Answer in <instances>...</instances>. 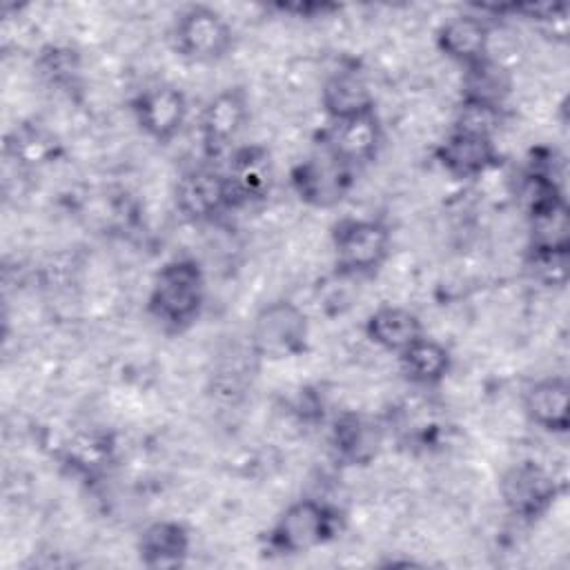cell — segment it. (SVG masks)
<instances>
[{
    "mask_svg": "<svg viewBox=\"0 0 570 570\" xmlns=\"http://www.w3.org/2000/svg\"><path fill=\"white\" fill-rule=\"evenodd\" d=\"M338 528L341 514L334 505L318 499H298L274 521L267 546L278 554H303L332 541Z\"/></svg>",
    "mask_w": 570,
    "mask_h": 570,
    "instance_id": "obj_2",
    "label": "cell"
},
{
    "mask_svg": "<svg viewBox=\"0 0 570 570\" xmlns=\"http://www.w3.org/2000/svg\"><path fill=\"white\" fill-rule=\"evenodd\" d=\"M174 47L191 62H216L234 47L232 24L212 7L185 9L174 24Z\"/></svg>",
    "mask_w": 570,
    "mask_h": 570,
    "instance_id": "obj_5",
    "label": "cell"
},
{
    "mask_svg": "<svg viewBox=\"0 0 570 570\" xmlns=\"http://www.w3.org/2000/svg\"><path fill=\"white\" fill-rule=\"evenodd\" d=\"M249 118L247 96L240 87H229L218 91L203 109L200 116V138L207 154L218 156L227 149L238 134L245 129Z\"/></svg>",
    "mask_w": 570,
    "mask_h": 570,
    "instance_id": "obj_12",
    "label": "cell"
},
{
    "mask_svg": "<svg viewBox=\"0 0 570 570\" xmlns=\"http://www.w3.org/2000/svg\"><path fill=\"white\" fill-rule=\"evenodd\" d=\"M189 546V530L180 521L160 519L140 532L138 557L147 568H176L185 563Z\"/></svg>",
    "mask_w": 570,
    "mask_h": 570,
    "instance_id": "obj_17",
    "label": "cell"
},
{
    "mask_svg": "<svg viewBox=\"0 0 570 570\" xmlns=\"http://www.w3.org/2000/svg\"><path fill=\"white\" fill-rule=\"evenodd\" d=\"M354 169L338 160L327 147L307 156L292 169V187L309 207L327 209L338 205L352 187Z\"/></svg>",
    "mask_w": 570,
    "mask_h": 570,
    "instance_id": "obj_6",
    "label": "cell"
},
{
    "mask_svg": "<svg viewBox=\"0 0 570 570\" xmlns=\"http://www.w3.org/2000/svg\"><path fill=\"white\" fill-rule=\"evenodd\" d=\"M399 365L410 383L432 387L450 374L452 354L441 341L423 334L399 354Z\"/></svg>",
    "mask_w": 570,
    "mask_h": 570,
    "instance_id": "obj_19",
    "label": "cell"
},
{
    "mask_svg": "<svg viewBox=\"0 0 570 570\" xmlns=\"http://www.w3.org/2000/svg\"><path fill=\"white\" fill-rule=\"evenodd\" d=\"M307 316L292 301H272L263 305L249 330L252 350L269 361L298 356L307 345Z\"/></svg>",
    "mask_w": 570,
    "mask_h": 570,
    "instance_id": "obj_4",
    "label": "cell"
},
{
    "mask_svg": "<svg viewBox=\"0 0 570 570\" xmlns=\"http://www.w3.org/2000/svg\"><path fill=\"white\" fill-rule=\"evenodd\" d=\"M525 416L546 432L563 434L570 428V387L566 376L534 381L523 394Z\"/></svg>",
    "mask_w": 570,
    "mask_h": 570,
    "instance_id": "obj_15",
    "label": "cell"
},
{
    "mask_svg": "<svg viewBox=\"0 0 570 570\" xmlns=\"http://www.w3.org/2000/svg\"><path fill=\"white\" fill-rule=\"evenodd\" d=\"M321 105L332 122L376 109L370 82L356 67H343L330 73L321 89Z\"/></svg>",
    "mask_w": 570,
    "mask_h": 570,
    "instance_id": "obj_16",
    "label": "cell"
},
{
    "mask_svg": "<svg viewBox=\"0 0 570 570\" xmlns=\"http://www.w3.org/2000/svg\"><path fill=\"white\" fill-rule=\"evenodd\" d=\"M225 174L232 207L265 200L274 185V163L265 147L247 145L232 154Z\"/></svg>",
    "mask_w": 570,
    "mask_h": 570,
    "instance_id": "obj_10",
    "label": "cell"
},
{
    "mask_svg": "<svg viewBox=\"0 0 570 570\" xmlns=\"http://www.w3.org/2000/svg\"><path fill=\"white\" fill-rule=\"evenodd\" d=\"M436 160L452 178L470 180L497 167L499 151L492 136L452 127L445 140L436 147Z\"/></svg>",
    "mask_w": 570,
    "mask_h": 570,
    "instance_id": "obj_11",
    "label": "cell"
},
{
    "mask_svg": "<svg viewBox=\"0 0 570 570\" xmlns=\"http://www.w3.org/2000/svg\"><path fill=\"white\" fill-rule=\"evenodd\" d=\"M365 334L376 347L401 354L407 345L423 336V323L407 307L381 305L367 316Z\"/></svg>",
    "mask_w": 570,
    "mask_h": 570,
    "instance_id": "obj_18",
    "label": "cell"
},
{
    "mask_svg": "<svg viewBox=\"0 0 570 570\" xmlns=\"http://www.w3.org/2000/svg\"><path fill=\"white\" fill-rule=\"evenodd\" d=\"M465 71L468 73L463 85V100L501 109L512 87L508 71L490 58L476 62L474 67H468Z\"/></svg>",
    "mask_w": 570,
    "mask_h": 570,
    "instance_id": "obj_22",
    "label": "cell"
},
{
    "mask_svg": "<svg viewBox=\"0 0 570 570\" xmlns=\"http://www.w3.org/2000/svg\"><path fill=\"white\" fill-rule=\"evenodd\" d=\"M530 216V252L532 254H568L570 252V209L566 198L539 207Z\"/></svg>",
    "mask_w": 570,
    "mask_h": 570,
    "instance_id": "obj_20",
    "label": "cell"
},
{
    "mask_svg": "<svg viewBox=\"0 0 570 570\" xmlns=\"http://www.w3.org/2000/svg\"><path fill=\"white\" fill-rule=\"evenodd\" d=\"M178 212L194 220L207 223L232 209L225 174L214 167H194L185 171L174 189Z\"/></svg>",
    "mask_w": 570,
    "mask_h": 570,
    "instance_id": "obj_8",
    "label": "cell"
},
{
    "mask_svg": "<svg viewBox=\"0 0 570 570\" xmlns=\"http://www.w3.org/2000/svg\"><path fill=\"white\" fill-rule=\"evenodd\" d=\"M332 441H334L336 452L345 461H350L354 465H363L376 456V452L383 443V432L374 421H370L365 416L345 414L336 421Z\"/></svg>",
    "mask_w": 570,
    "mask_h": 570,
    "instance_id": "obj_21",
    "label": "cell"
},
{
    "mask_svg": "<svg viewBox=\"0 0 570 570\" xmlns=\"http://www.w3.org/2000/svg\"><path fill=\"white\" fill-rule=\"evenodd\" d=\"M557 492L554 476L534 461L510 465L499 481V494L505 510L521 521L543 517L554 503Z\"/></svg>",
    "mask_w": 570,
    "mask_h": 570,
    "instance_id": "obj_7",
    "label": "cell"
},
{
    "mask_svg": "<svg viewBox=\"0 0 570 570\" xmlns=\"http://www.w3.org/2000/svg\"><path fill=\"white\" fill-rule=\"evenodd\" d=\"M131 111L149 138L169 142L187 120V98L174 85H154L134 98Z\"/></svg>",
    "mask_w": 570,
    "mask_h": 570,
    "instance_id": "obj_9",
    "label": "cell"
},
{
    "mask_svg": "<svg viewBox=\"0 0 570 570\" xmlns=\"http://www.w3.org/2000/svg\"><path fill=\"white\" fill-rule=\"evenodd\" d=\"M205 305V276L194 258H174L165 263L147 296L149 314L167 330L189 327Z\"/></svg>",
    "mask_w": 570,
    "mask_h": 570,
    "instance_id": "obj_1",
    "label": "cell"
},
{
    "mask_svg": "<svg viewBox=\"0 0 570 570\" xmlns=\"http://www.w3.org/2000/svg\"><path fill=\"white\" fill-rule=\"evenodd\" d=\"M436 47L445 58L468 67L488 58L490 27L476 13H459L441 24L436 31Z\"/></svg>",
    "mask_w": 570,
    "mask_h": 570,
    "instance_id": "obj_14",
    "label": "cell"
},
{
    "mask_svg": "<svg viewBox=\"0 0 570 570\" xmlns=\"http://www.w3.org/2000/svg\"><path fill=\"white\" fill-rule=\"evenodd\" d=\"M381 142V120L376 116V109H372L345 120H334L325 136L323 147H327L338 160L354 169L358 165L374 160Z\"/></svg>",
    "mask_w": 570,
    "mask_h": 570,
    "instance_id": "obj_13",
    "label": "cell"
},
{
    "mask_svg": "<svg viewBox=\"0 0 570 570\" xmlns=\"http://www.w3.org/2000/svg\"><path fill=\"white\" fill-rule=\"evenodd\" d=\"M334 261L345 276H370L390 256L392 234L374 218H345L332 232Z\"/></svg>",
    "mask_w": 570,
    "mask_h": 570,
    "instance_id": "obj_3",
    "label": "cell"
}]
</instances>
